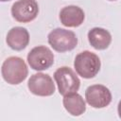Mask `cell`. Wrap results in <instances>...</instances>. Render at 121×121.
<instances>
[{
  "mask_svg": "<svg viewBox=\"0 0 121 121\" xmlns=\"http://www.w3.org/2000/svg\"><path fill=\"white\" fill-rule=\"evenodd\" d=\"M1 74L6 82L11 85H17L26 78L28 69L22 58L12 56L4 60Z\"/></svg>",
  "mask_w": 121,
  "mask_h": 121,
  "instance_id": "obj_1",
  "label": "cell"
},
{
  "mask_svg": "<svg viewBox=\"0 0 121 121\" xmlns=\"http://www.w3.org/2000/svg\"><path fill=\"white\" fill-rule=\"evenodd\" d=\"M100 66L101 62L98 56L88 50L78 53L74 60L76 72L83 78H95L99 72Z\"/></svg>",
  "mask_w": 121,
  "mask_h": 121,
  "instance_id": "obj_2",
  "label": "cell"
},
{
  "mask_svg": "<svg viewBox=\"0 0 121 121\" xmlns=\"http://www.w3.org/2000/svg\"><path fill=\"white\" fill-rule=\"evenodd\" d=\"M48 43L51 47L60 53L73 50L78 44V38L76 34L64 28H55L47 36Z\"/></svg>",
  "mask_w": 121,
  "mask_h": 121,
  "instance_id": "obj_3",
  "label": "cell"
},
{
  "mask_svg": "<svg viewBox=\"0 0 121 121\" xmlns=\"http://www.w3.org/2000/svg\"><path fill=\"white\" fill-rule=\"evenodd\" d=\"M54 79L58 85L59 93L63 96L72 93H77L80 86L78 77L67 66L58 68L54 73Z\"/></svg>",
  "mask_w": 121,
  "mask_h": 121,
  "instance_id": "obj_4",
  "label": "cell"
},
{
  "mask_svg": "<svg viewBox=\"0 0 121 121\" xmlns=\"http://www.w3.org/2000/svg\"><path fill=\"white\" fill-rule=\"evenodd\" d=\"M27 62L33 70H46L54 63V55L47 46L39 45L32 48L27 54Z\"/></svg>",
  "mask_w": 121,
  "mask_h": 121,
  "instance_id": "obj_5",
  "label": "cell"
},
{
  "mask_svg": "<svg viewBox=\"0 0 121 121\" xmlns=\"http://www.w3.org/2000/svg\"><path fill=\"white\" fill-rule=\"evenodd\" d=\"M39 12V6L36 0H18L11 7L12 17L20 23L33 21Z\"/></svg>",
  "mask_w": 121,
  "mask_h": 121,
  "instance_id": "obj_6",
  "label": "cell"
},
{
  "mask_svg": "<svg viewBox=\"0 0 121 121\" xmlns=\"http://www.w3.org/2000/svg\"><path fill=\"white\" fill-rule=\"evenodd\" d=\"M27 87L30 93L39 96H49L55 92V84L52 78L43 73L32 75L28 79Z\"/></svg>",
  "mask_w": 121,
  "mask_h": 121,
  "instance_id": "obj_7",
  "label": "cell"
},
{
  "mask_svg": "<svg viewBox=\"0 0 121 121\" xmlns=\"http://www.w3.org/2000/svg\"><path fill=\"white\" fill-rule=\"evenodd\" d=\"M85 98L87 103L95 109L107 107L112 101V94L110 90L101 84L89 86L85 91Z\"/></svg>",
  "mask_w": 121,
  "mask_h": 121,
  "instance_id": "obj_8",
  "label": "cell"
},
{
  "mask_svg": "<svg viewBox=\"0 0 121 121\" xmlns=\"http://www.w3.org/2000/svg\"><path fill=\"white\" fill-rule=\"evenodd\" d=\"M85 18L84 11L78 6H66L60 11V23L67 27L79 26Z\"/></svg>",
  "mask_w": 121,
  "mask_h": 121,
  "instance_id": "obj_9",
  "label": "cell"
},
{
  "mask_svg": "<svg viewBox=\"0 0 121 121\" xmlns=\"http://www.w3.org/2000/svg\"><path fill=\"white\" fill-rule=\"evenodd\" d=\"M8 45L16 51L25 49L29 43V33L26 28L22 26L12 27L7 34Z\"/></svg>",
  "mask_w": 121,
  "mask_h": 121,
  "instance_id": "obj_10",
  "label": "cell"
},
{
  "mask_svg": "<svg viewBox=\"0 0 121 121\" xmlns=\"http://www.w3.org/2000/svg\"><path fill=\"white\" fill-rule=\"evenodd\" d=\"M88 40L90 44L97 50H104L109 47L112 43L111 33L102 27H94L88 32Z\"/></svg>",
  "mask_w": 121,
  "mask_h": 121,
  "instance_id": "obj_11",
  "label": "cell"
},
{
  "mask_svg": "<svg viewBox=\"0 0 121 121\" xmlns=\"http://www.w3.org/2000/svg\"><path fill=\"white\" fill-rule=\"evenodd\" d=\"M62 104L64 109L73 116H79L86 111L85 101L78 93H72L64 95Z\"/></svg>",
  "mask_w": 121,
  "mask_h": 121,
  "instance_id": "obj_12",
  "label": "cell"
},
{
  "mask_svg": "<svg viewBox=\"0 0 121 121\" xmlns=\"http://www.w3.org/2000/svg\"><path fill=\"white\" fill-rule=\"evenodd\" d=\"M117 112H118V115H119V117L121 118V100H120V101H119V103H118Z\"/></svg>",
  "mask_w": 121,
  "mask_h": 121,
  "instance_id": "obj_13",
  "label": "cell"
},
{
  "mask_svg": "<svg viewBox=\"0 0 121 121\" xmlns=\"http://www.w3.org/2000/svg\"><path fill=\"white\" fill-rule=\"evenodd\" d=\"M1 2H6V1H9V0H0Z\"/></svg>",
  "mask_w": 121,
  "mask_h": 121,
  "instance_id": "obj_14",
  "label": "cell"
},
{
  "mask_svg": "<svg viewBox=\"0 0 121 121\" xmlns=\"http://www.w3.org/2000/svg\"><path fill=\"white\" fill-rule=\"evenodd\" d=\"M109 1H115V0H109Z\"/></svg>",
  "mask_w": 121,
  "mask_h": 121,
  "instance_id": "obj_15",
  "label": "cell"
}]
</instances>
